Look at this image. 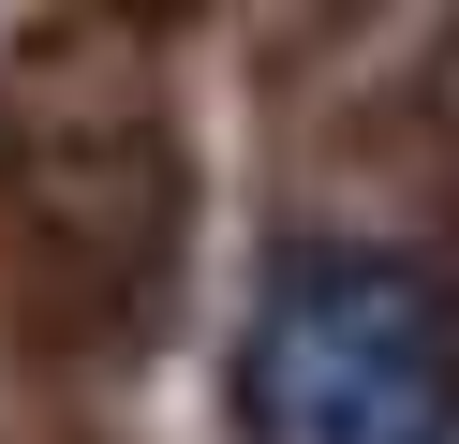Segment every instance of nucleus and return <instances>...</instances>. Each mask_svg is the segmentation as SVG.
Instances as JSON below:
<instances>
[{
	"label": "nucleus",
	"instance_id": "nucleus-1",
	"mask_svg": "<svg viewBox=\"0 0 459 444\" xmlns=\"http://www.w3.org/2000/svg\"><path fill=\"white\" fill-rule=\"evenodd\" d=\"M238 444H459V326L400 252H297L238 341Z\"/></svg>",
	"mask_w": 459,
	"mask_h": 444
}]
</instances>
